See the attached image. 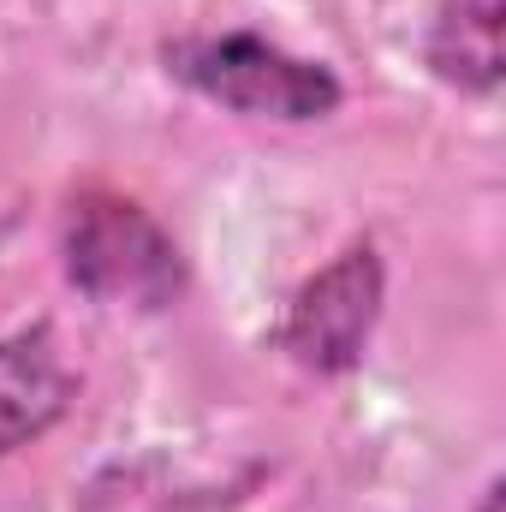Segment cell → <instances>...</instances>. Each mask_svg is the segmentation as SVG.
Wrapping results in <instances>:
<instances>
[{"label":"cell","mask_w":506,"mask_h":512,"mask_svg":"<svg viewBox=\"0 0 506 512\" xmlns=\"http://www.w3.org/2000/svg\"><path fill=\"white\" fill-rule=\"evenodd\" d=\"M60 268L90 304L167 310L185 292V256L173 233L120 191H78L60 215Z\"/></svg>","instance_id":"cell-2"},{"label":"cell","mask_w":506,"mask_h":512,"mask_svg":"<svg viewBox=\"0 0 506 512\" xmlns=\"http://www.w3.org/2000/svg\"><path fill=\"white\" fill-rule=\"evenodd\" d=\"M381 304H387V268L370 239L346 245L334 262H322L286 304V322L274 346L310 370V376H352L376 340Z\"/></svg>","instance_id":"cell-3"},{"label":"cell","mask_w":506,"mask_h":512,"mask_svg":"<svg viewBox=\"0 0 506 512\" xmlns=\"http://www.w3.org/2000/svg\"><path fill=\"white\" fill-rule=\"evenodd\" d=\"M78 399V376L60 358L48 322H30L0 340V459L36 447Z\"/></svg>","instance_id":"cell-4"},{"label":"cell","mask_w":506,"mask_h":512,"mask_svg":"<svg viewBox=\"0 0 506 512\" xmlns=\"http://www.w3.org/2000/svg\"><path fill=\"white\" fill-rule=\"evenodd\" d=\"M423 60L447 90L489 102L501 90V0H447L429 24Z\"/></svg>","instance_id":"cell-5"},{"label":"cell","mask_w":506,"mask_h":512,"mask_svg":"<svg viewBox=\"0 0 506 512\" xmlns=\"http://www.w3.org/2000/svg\"><path fill=\"white\" fill-rule=\"evenodd\" d=\"M161 66L173 84L197 90L203 102L245 114V120H280V126H310L340 114L346 84L334 66L304 60L280 48L262 30H221V36H173L161 42Z\"/></svg>","instance_id":"cell-1"}]
</instances>
